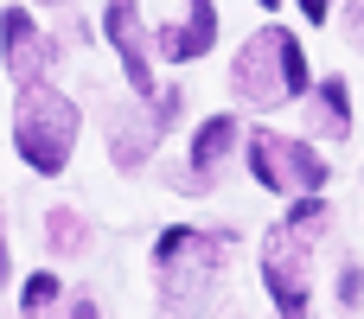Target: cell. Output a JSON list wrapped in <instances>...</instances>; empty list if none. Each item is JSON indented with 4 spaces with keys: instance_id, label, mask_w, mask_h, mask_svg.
<instances>
[{
    "instance_id": "cell-1",
    "label": "cell",
    "mask_w": 364,
    "mask_h": 319,
    "mask_svg": "<svg viewBox=\"0 0 364 319\" xmlns=\"http://www.w3.org/2000/svg\"><path fill=\"white\" fill-rule=\"evenodd\" d=\"M224 269H230V237L179 224V230H160L154 243L160 307H173V319H205L211 307H224Z\"/></svg>"
},
{
    "instance_id": "cell-2",
    "label": "cell",
    "mask_w": 364,
    "mask_h": 319,
    "mask_svg": "<svg viewBox=\"0 0 364 319\" xmlns=\"http://www.w3.org/2000/svg\"><path fill=\"white\" fill-rule=\"evenodd\" d=\"M230 90H237V102H250V109H282V102H294V96L307 90V51H301V38L282 32V26H262V32L237 51V64H230Z\"/></svg>"
},
{
    "instance_id": "cell-3",
    "label": "cell",
    "mask_w": 364,
    "mask_h": 319,
    "mask_svg": "<svg viewBox=\"0 0 364 319\" xmlns=\"http://www.w3.org/2000/svg\"><path fill=\"white\" fill-rule=\"evenodd\" d=\"M13 147L32 173H64L77 147V102L51 83H26V96L13 102Z\"/></svg>"
},
{
    "instance_id": "cell-4",
    "label": "cell",
    "mask_w": 364,
    "mask_h": 319,
    "mask_svg": "<svg viewBox=\"0 0 364 319\" xmlns=\"http://www.w3.org/2000/svg\"><path fill=\"white\" fill-rule=\"evenodd\" d=\"M250 173L269 185V192H288V198H314V192H326V153H314L307 141H294V134H269V128H256L250 134Z\"/></svg>"
},
{
    "instance_id": "cell-5",
    "label": "cell",
    "mask_w": 364,
    "mask_h": 319,
    "mask_svg": "<svg viewBox=\"0 0 364 319\" xmlns=\"http://www.w3.org/2000/svg\"><path fill=\"white\" fill-rule=\"evenodd\" d=\"M262 281H269V301L282 307V319H307V301H314V249L288 230L269 237L262 249Z\"/></svg>"
},
{
    "instance_id": "cell-6",
    "label": "cell",
    "mask_w": 364,
    "mask_h": 319,
    "mask_svg": "<svg viewBox=\"0 0 364 319\" xmlns=\"http://www.w3.org/2000/svg\"><path fill=\"white\" fill-rule=\"evenodd\" d=\"M102 26H109V45H115V58H122L128 90H134V96H154V38H147V26H141V6H134V0H109Z\"/></svg>"
},
{
    "instance_id": "cell-7",
    "label": "cell",
    "mask_w": 364,
    "mask_h": 319,
    "mask_svg": "<svg viewBox=\"0 0 364 319\" xmlns=\"http://www.w3.org/2000/svg\"><path fill=\"white\" fill-rule=\"evenodd\" d=\"M237 141H243V121H237V115H211V121L198 128V141H192V166L173 173V185H186V192H211V185L224 179V166L237 160Z\"/></svg>"
},
{
    "instance_id": "cell-8",
    "label": "cell",
    "mask_w": 364,
    "mask_h": 319,
    "mask_svg": "<svg viewBox=\"0 0 364 319\" xmlns=\"http://www.w3.org/2000/svg\"><path fill=\"white\" fill-rule=\"evenodd\" d=\"M0 58H6V77L13 83H45V70H51V38L26 19V13H13L6 6V19H0Z\"/></svg>"
},
{
    "instance_id": "cell-9",
    "label": "cell",
    "mask_w": 364,
    "mask_h": 319,
    "mask_svg": "<svg viewBox=\"0 0 364 319\" xmlns=\"http://www.w3.org/2000/svg\"><path fill=\"white\" fill-rule=\"evenodd\" d=\"M102 128H109V160L122 166V173H141L147 166V153H154V121H147V109H134V102H102Z\"/></svg>"
},
{
    "instance_id": "cell-10",
    "label": "cell",
    "mask_w": 364,
    "mask_h": 319,
    "mask_svg": "<svg viewBox=\"0 0 364 319\" xmlns=\"http://www.w3.org/2000/svg\"><path fill=\"white\" fill-rule=\"evenodd\" d=\"M218 45V6L211 0H192V13L179 19V26H160V38H154V51H166L173 64H192V58H205Z\"/></svg>"
},
{
    "instance_id": "cell-11",
    "label": "cell",
    "mask_w": 364,
    "mask_h": 319,
    "mask_svg": "<svg viewBox=\"0 0 364 319\" xmlns=\"http://www.w3.org/2000/svg\"><path fill=\"white\" fill-rule=\"evenodd\" d=\"M307 128L320 141H346L352 134V83L346 77H320V90L307 96Z\"/></svg>"
},
{
    "instance_id": "cell-12",
    "label": "cell",
    "mask_w": 364,
    "mask_h": 319,
    "mask_svg": "<svg viewBox=\"0 0 364 319\" xmlns=\"http://www.w3.org/2000/svg\"><path fill=\"white\" fill-rule=\"evenodd\" d=\"M45 243H51L58 256H83V249H90V224H83V211L58 205V211L45 217Z\"/></svg>"
},
{
    "instance_id": "cell-13",
    "label": "cell",
    "mask_w": 364,
    "mask_h": 319,
    "mask_svg": "<svg viewBox=\"0 0 364 319\" xmlns=\"http://www.w3.org/2000/svg\"><path fill=\"white\" fill-rule=\"evenodd\" d=\"M19 319H64V288L58 275H32L19 288Z\"/></svg>"
},
{
    "instance_id": "cell-14",
    "label": "cell",
    "mask_w": 364,
    "mask_h": 319,
    "mask_svg": "<svg viewBox=\"0 0 364 319\" xmlns=\"http://www.w3.org/2000/svg\"><path fill=\"white\" fill-rule=\"evenodd\" d=\"M326 224H333V211H326V205H320V192H314V198H301V205H294V217H288L282 230H288V237H301L307 249H320Z\"/></svg>"
},
{
    "instance_id": "cell-15",
    "label": "cell",
    "mask_w": 364,
    "mask_h": 319,
    "mask_svg": "<svg viewBox=\"0 0 364 319\" xmlns=\"http://www.w3.org/2000/svg\"><path fill=\"white\" fill-rule=\"evenodd\" d=\"M358 294H364V269H358V262H346V269H339V301L358 307Z\"/></svg>"
},
{
    "instance_id": "cell-16",
    "label": "cell",
    "mask_w": 364,
    "mask_h": 319,
    "mask_svg": "<svg viewBox=\"0 0 364 319\" xmlns=\"http://www.w3.org/2000/svg\"><path fill=\"white\" fill-rule=\"evenodd\" d=\"M64 319H102V307H96V294H77V301L64 307Z\"/></svg>"
},
{
    "instance_id": "cell-17",
    "label": "cell",
    "mask_w": 364,
    "mask_h": 319,
    "mask_svg": "<svg viewBox=\"0 0 364 319\" xmlns=\"http://www.w3.org/2000/svg\"><path fill=\"white\" fill-rule=\"evenodd\" d=\"M346 19H352V38L364 45V0H352V13H346Z\"/></svg>"
},
{
    "instance_id": "cell-18",
    "label": "cell",
    "mask_w": 364,
    "mask_h": 319,
    "mask_svg": "<svg viewBox=\"0 0 364 319\" xmlns=\"http://www.w3.org/2000/svg\"><path fill=\"white\" fill-rule=\"evenodd\" d=\"M0 288H6V230H0Z\"/></svg>"
},
{
    "instance_id": "cell-19",
    "label": "cell",
    "mask_w": 364,
    "mask_h": 319,
    "mask_svg": "<svg viewBox=\"0 0 364 319\" xmlns=\"http://www.w3.org/2000/svg\"><path fill=\"white\" fill-rule=\"evenodd\" d=\"M45 6H64V13H70V0H45Z\"/></svg>"
},
{
    "instance_id": "cell-20",
    "label": "cell",
    "mask_w": 364,
    "mask_h": 319,
    "mask_svg": "<svg viewBox=\"0 0 364 319\" xmlns=\"http://www.w3.org/2000/svg\"><path fill=\"white\" fill-rule=\"evenodd\" d=\"M262 6H282V0H262Z\"/></svg>"
}]
</instances>
